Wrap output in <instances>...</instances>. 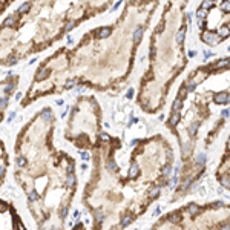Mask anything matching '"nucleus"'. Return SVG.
I'll return each instance as SVG.
<instances>
[]
</instances>
